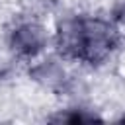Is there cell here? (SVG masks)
Here are the masks:
<instances>
[{
	"instance_id": "1",
	"label": "cell",
	"mask_w": 125,
	"mask_h": 125,
	"mask_svg": "<svg viewBox=\"0 0 125 125\" xmlns=\"http://www.w3.org/2000/svg\"><path fill=\"white\" fill-rule=\"evenodd\" d=\"M51 39L61 59L100 66L107 62L121 47L123 27L113 18L72 14L57 23Z\"/></svg>"
},
{
	"instance_id": "2",
	"label": "cell",
	"mask_w": 125,
	"mask_h": 125,
	"mask_svg": "<svg viewBox=\"0 0 125 125\" xmlns=\"http://www.w3.org/2000/svg\"><path fill=\"white\" fill-rule=\"evenodd\" d=\"M51 43V35L35 16H16L6 29V45L10 53L25 62H35L43 57Z\"/></svg>"
},
{
	"instance_id": "3",
	"label": "cell",
	"mask_w": 125,
	"mask_h": 125,
	"mask_svg": "<svg viewBox=\"0 0 125 125\" xmlns=\"http://www.w3.org/2000/svg\"><path fill=\"white\" fill-rule=\"evenodd\" d=\"M33 78L43 82L45 86L49 88H55V86H61L64 80H66V74L62 70V66L57 62V61H47V59H37V66L33 68Z\"/></svg>"
},
{
	"instance_id": "4",
	"label": "cell",
	"mask_w": 125,
	"mask_h": 125,
	"mask_svg": "<svg viewBox=\"0 0 125 125\" xmlns=\"http://www.w3.org/2000/svg\"><path fill=\"white\" fill-rule=\"evenodd\" d=\"M51 121H57V123H84V121H100L102 117L96 115L94 111H88L84 107H68L64 111H59L57 115L49 117Z\"/></svg>"
}]
</instances>
